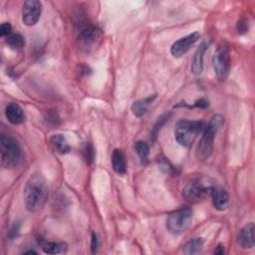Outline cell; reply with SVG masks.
I'll return each instance as SVG.
<instances>
[{
  "label": "cell",
  "instance_id": "1",
  "mask_svg": "<svg viewBox=\"0 0 255 255\" xmlns=\"http://www.w3.org/2000/svg\"><path fill=\"white\" fill-rule=\"evenodd\" d=\"M23 198L25 207L29 212H37L44 207L48 199V187L41 174L30 176L23 190Z\"/></svg>",
  "mask_w": 255,
  "mask_h": 255
},
{
  "label": "cell",
  "instance_id": "28",
  "mask_svg": "<svg viewBox=\"0 0 255 255\" xmlns=\"http://www.w3.org/2000/svg\"><path fill=\"white\" fill-rule=\"evenodd\" d=\"M159 164H160V167L162 168V169H164V171L166 172V173H172L173 172V167L170 165V163L168 162V160H166L165 158H163V159H160L159 160Z\"/></svg>",
  "mask_w": 255,
  "mask_h": 255
},
{
  "label": "cell",
  "instance_id": "13",
  "mask_svg": "<svg viewBox=\"0 0 255 255\" xmlns=\"http://www.w3.org/2000/svg\"><path fill=\"white\" fill-rule=\"evenodd\" d=\"M5 116L12 125H20L25 120V115L22 108L16 103H9L5 108Z\"/></svg>",
  "mask_w": 255,
  "mask_h": 255
},
{
  "label": "cell",
  "instance_id": "10",
  "mask_svg": "<svg viewBox=\"0 0 255 255\" xmlns=\"http://www.w3.org/2000/svg\"><path fill=\"white\" fill-rule=\"evenodd\" d=\"M100 30L92 25V24H85L80 27V30L78 32V40L83 45H91L94 42H96L100 37Z\"/></svg>",
  "mask_w": 255,
  "mask_h": 255
},
{
  "label": "cell",
  "instance_id": "24",
  "mask_svg": "<svg viewBox=\"0 0 255 255\" xmlns=\"http://www.w3.org/2000/svg\"><path fill=\"white\" fill-rule=\"evenodd\" d=\"M12 33V26L9 22H3L0 26V35L2 37H7Z\"/></svg>",
  "mask_w": 255,
  "mask_h": 255
},
{
  "label": "cell",
  "instance_id": "20",
  "mask_svg": "<svg viewBox=\"0 0 255 255\" xmlns=\"http://www.w3.org/2000/svg\"><path fill=\"white\" fill-rule=\"evenodd\" d=\"M6 43L13 49H21L25 46V39L20 33H11L6 37Z\"/></svg>",
  "mask_w": 255,
  "mask_h": 255
},
{
  "label": "cell",
  "instance_id": "14",
  "mask_svg": "<svg viewBox=\"0 0 255 255\" xmlns=\"http://www.w3.org/2000/svg\"><path fill=\"white\" fill-rule=\"evenodd\" d=\"M156 95H150L144 99H140L138 101H135L131 106V112L135 117H141L143 116L155 100Z\"/></svg>",
  "mask_w": 255,
  "mask_h": 255
},
{
  "label": "cell",
  "instance_id": "19",
  "mask_svg": "<svg viewBox=\"0 0 255 255\" xmlns=\"http://www.w3.org/2000/svg\"><path fill=\"white\" fill-rule=\"evenodd\" d=\"M134 150L137 153L141 163H146L147 162V158H148V154H149V146L146 142L138 140L136 142H134Z\"/></svg>",
  "mask_w": 255,
  "mask_h": 255
},
{
  "label": "cell",
  "instance_id": "11",
  "mask_svg": "<svg viewBox=\"0 0 255 255\" xmlns=\"http://www.w3.org/2000/svg\"><path fill=\"white\" fill-rule=\"evenodd\" d=\"M238 245L243 249H250L255 244V226L253 223L246 224L238 235Z\"/></svg>",
  "mask_w": 255,
  "mask_h": 255
},
{
  "label": "cell",
  "instance_id": "30",
  "mask_svg": "<svg viewBox=\"0 0 255 255\" xmlns=\"http://www.w3.org/2000/svg\"><path fill=\"white\" fill-rule=\"evenodd\" d=\"M224 253V246L222 244H218V246L216 247V249L214 250V254H223Z\"/></svg>",
  "mask_w": 255,
  "mask_h": 255
},
{
  "label": "cell",
  "instance_id": "3",
  "mask_svg": "<svg viewBox=\"0 0 255 255\" xmlns=\"http://www.w3.org/2000/svg\"><path fill=\"white\" fill-rule=\"evenodd\" d=\"M1 165L4 168L17 166L23 157V151L19 142L12 136L1 134L0 136Z\"/></svg>",
  "mask_w": 255,
  "mask_h": 255
},
{
  "label": "cell",
  "instance_id": "27",
  "mask_svg": "<svg viewBox=\"0 0 255 255\" xmlns=\"http://www.w3.org/2000/svg\"><path fill=\"white\" fill-rule=\"evenodd\" d=\"M99 249V239L98 236L95 232L92 233V237H91V250L92 253H97Z\"/></svg>",
  "mask_w": 255,
  "mask_h": 255
},
{
  "label": "cell",
  "instance_id": "29",
  "mask_svg": "<svg viewBox=\"0 0 255 255\" xmlns=\"http://www.w3.org/2000/svg\"><path fill=\"white\" fill-rule=\"evenodd\" d=\"M195 106L200 107V108H206V107H208V102L205 101L204 99H201V100H199V101L196 102Z\"/></svg>",
  "mask_w": 255,
  "mask_h": 255
},
{
  "label": "cell",
  "instance_id": "15",
  "mask_svg": "<svg viewBox=\"0 0 255 255\" xmlns=\"http://www.w3.org/2000/svg\"><path fill=\"white\" fill-rule=\"evenodd\" d=\"M113 169L119 175H124L127 172V162L124 152L121 149H115L112 154Z\"/></svg>",
  "mask_w": 255,
  "mask_h": 255
},
{
  "label": "cell",
  "instance_id": "18",
  "mask_svg": "<svg viewBox=\"0 0 255 255\" xmlns=\"http://www.w3.org/2000/svg\"><path fill=\"white\" fill-rule=\"evenodd\" d=\"M203 246V239L200 238V237H197V238H194L190 241H188L182 248V252L184 254H187V255H190V254H195V253H198L201 248Z\"/></svg>",
  "mask_w": 255,
  "mask_h": 255
},
{
  "label": "cell",
  "instance_id": "25",
  "mask_svg": "<svg viewBox=\"0 0 255 255\" xmlns=\"http://www.w3.org/2000/svg\"><path fill=\"white\" fill-rule=\"evenodd\" d=\"M19 230H20V225H19L18 223H15V224L11 227V229L9 230V232H8V238H9V240H14V239H16V238L18 237V235H19Z\"/></svg>",
  "mask_w": 255,
  "mask_h": 255
},
{
  "label": "cell",
  "instance_id": "7",
  "mask_svg": "<svg viewBox=\"0 0 255 255\" xmlns=\"http://www.w3.org/2000/svg\"><path fill=\"white\" fill-rule=\"evenodd\" d=\"M212 64L219 80H225L230 70V55L226 46H219L212 58Z\"/></svg>",
  "mask_w": 255,
  "mask_h": 255
},
{
  "label": "cell",
  "instance_id": "26",
  "mask_svg": "<svg viewBox=\"0 0 255 255\" xmlns=\"http://www.w3.org/2000/svg\"><path fill=\"white\" fill-rule=\"evenodd\" d=\"M236 30L238 34H245L248 31V23L244 20H239L236 24Z\"/></svg>",
  "mask_w": 255,
  "mask_h": 255
},
{
  "label": "cell",
  "instance_id": "2",
  "mask_svg": "<svg viewBox=\"0 0 255 255\" xmlns=\"http://www.w3.org/2000/svg\"><path fill=\"white\" fill-rule=\"evenodd\" d=\"M224 123V119L220 115H215L211 118L208 125L202 132L201 139L196 149V157L198 160H206L212 153L214 136Z\"/></svg>",
  "mask_w": 255,
  "mask_h": 255
},
{
  "label": "cell",
  "instance_id": "16",
  "mask_svg": "<svg viewBox=\"0 0 255 255\" xmlns=\"http://www.w3.org/2000/svg\"><path fill=\"white\" fill-rule=\"evenodd\" d=\"M50 143L52 148L59 154H66L71 149L66 137L61 133L53 134L50 137Z\"/></svg>",
  "mask_w": 255,
  "mask_h": 255
},
{
  "label": "cell",
  "instance_id": "17",
  "mask_svg": "<svg viewBox=\"0 0 255 255\" xmlns=\"http://www.w3.org/2000/svg\"><path fill=\"white\" fill-rule=\"evenodd\" d=\"M207 48V45L205 43H202L199 48L196 50L194 56H193V60H192V64H191V72L193 75H200L202 73L203 70V55L204 52Z\"/></svg>",
  "mask_w": 255,
  "mask_h": 255
},
{
  "label": "cell",
  "instance_id": "6",
  "mask_svg": "<svg viewBox=\"0 0 255 255\" xmlns=\"http://www.w3.org/2000/svg\"><path fill=\"white\" fill-rule=\"evenodd\" d=\"M211 187L212 186L206 185L205 182L202 181L200 178H195L184 186L182 194L187 201L195 203L203 199L205 196L209 195Z\"/></svg>",
  "mask_w": 255,
  "mask_h": 255
},
{
  "label": "cell",
  "instance_id": "21",
  "mask_svg": "<svg viewBox=\"0 0 255 255\" xmlns=\"http://www.w3.org/2000/svg\"><path fill=\"white\" fill-rule=\"evenodd\" d=\"M168 118H169V115H167V114H164V115H162V116H160L158 118V120L154 124V126H153V128L151 129V132H150V139H151V141L155 140V138H156V136L158 134V131L160 130L161 127L165 124V122L168 120Z\"/></svg>",
  "mask_w": 255,
  "mask_h": 255
},
{
  "label": "cell",
  "instance_id": "12",
  "mask_svg": "<svg viewBox=\"0 0 255 255\" xmlns=\"http://www.w3.org/2000/svg\"><path fill=\"white\" fill-rule=\"evenodd\" d=\"M209 195L212 198V204L215 209L223 211L228 207L229 195L226 190L218 187H211Z\"/></svg>",
  "mask_w": 255,
  "mask_h": 255
},
{
  "label": "cell",
  "instance_id": "8",
  "mask_svg": "<svg viewBox=\"0 0 255 255\" xmlns=\"http://www.w3.org/2000/svg\"><path fill=\"white\" fill-rule=\"evenodd\" d=\"M42 14V3L38 0H28L23 4L22 22L26 26H34L38 23Z\"/></svg>",
  "mask_w": 255,
  "mask_h": 255
},
{
  "label": "cell",
  "instance_id": "23",
  "mask_svg": "<svg viewBox=\"0 0 255 255\" xmlns=\"http://www.w3.org/2000/svg\"><path fill=\"white\" fill-rule=\"evenodd\" d=\"M94 155H95V151H94L92 144L87 143L84 147V157H85V160L87 161V163H91L93 161Z\"/></svg>",
  "mask_w": 255,
  "mask_h": 255
},
{
  "label": "cell",
  "instance_id": "5",
  "mask_svg": "<svg viewBox=\"0 0 255 255\" xmlns=\"http://www.w3.org/2000/svg\"><path fill=\"white\" fill-rule=\"evenodd\" d=\"M193 211L190 207H183L171 212L166 220V227L172 234L184 232L191 224Z\"/></svg>",
  "mask_w": 255,
  "mask_h": 255
},
{
  "label": "cell",
  "instance_id": "22",
  "mask_svg": "<svg viewBox=\"0 0 255 255\" xmlns=\"http://www.w3.org/2000/svg\"><path fill=\"white\" fill-rule=\"evenodd\" d=\"M64 250V244L58 242H48L43 246V251L46 254H58Z\"/></svg>",
  "mask_w": 255,
  "mask_h": 255
},
{
  "label": "cell",
  "instance_id": "9",
  "mask_svg": "<svg viewBox=\"0 0 255 255\" xmlns=\"http://www.w3.org/2000/svg\"><path fill=\"white\" fill-rule=\"evenodd\" d=\"M199 37H200V34L197 31H194L178 39L170 47V54L174 58L182 57L190 49V47L199 39Z\"/></svg>",
  "mask_w": 255,
  "mask_h": 255
},
{
  "label": "cell",
  "instance_id": "4",
  "mask_svg": "<svg viewBox=\"0 0 255 255\" xmlns=\"http://www.w3.org/2000/svg\"><path fill=\"white\" fill-rule=\"evenodd\" d=\"M205 124L201 121L181 120L177 123L174 129L175 140L182 146H190L198 134L202 133Z\"/></svg>",
  "mask_w": 255,
  "mask_h": 255
}]
</instances>
